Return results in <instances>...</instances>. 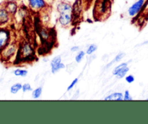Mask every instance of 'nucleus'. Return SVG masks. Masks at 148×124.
I'll list each match as a JSON object with an SVG mask.
<instances>
[{
	"instance_id": "1",
	"label": "nucleus",
	"mask_w": 148,
	"mask_h": 124,
	"mask_svg": "<svg viewBox=\"0 0 148 124\" xmlns=\"http://www.w3.org/2000/svg\"><path fill=\"white\" fill-rule=\"evenodd\" d=\"M35 50L33 46L27 41L19 43L16 61L20 62H30L35 60Z\"/></svg>"
},
{
	"instance_id": "2",
	"label": "nucleus",
	"mask_w": 148,
	"mask_h": 124,
	"mask_svg": "<svg viewBox=\"0 0 148 124\" xmlns=\"http://www.w3.org/2000/svg\"><path fill=\"white\" fill-rule=\"evenodd\" d=\"M111 9V0H96L93 7V15L98 20H103L106 15H110Z\"/></svg>"
},
{
	"instance_id": "3",
	"label": "nucleus",
	"mask_w": 148,
	"mask_h": 124,
	"mask_svg": "<svg viewBox=\"0 0 148 124\" xmlns=\"http://www.w3.org/2000/svg\"><path fill=\"white\" fill-rule=\"evenodd\" d=\"M19 44L15 41H11L0 52V59L2 61L8 62L15 56L18 50Z\"/></svg>"
},
{
	"instance_id": "4",
	"label": "nucleus",
	"mask_w": 148,
	"mask_h": 124,
	"mask_svg": "<svg viewBox=\"0 0 148 124\" xmlns=\"http://www.w3.org/2000/svg\"><path fill=\"white\" fill-rule=\"evenodd\" d=\"M27 1L30 10L36 13L46 11L49 7L46 0H27Z\"/></svg>"
},
{
	"instance_id": "5",
	"label": "nucleus",
	"mask_w": 148,
	"mask_h": 124,
	"mask_svg": "<svg viewBox=\"0 0 148 124\" xmlns=\"http://www.w3.org/2000/svg\"><path fill=\"white\" fill-rule=\"evenodd\" d=\"M147 0H137L134 1L127 10L128 15L131 17H135L143 11L147 4Z\"/></svg>"
},
{
	"instance_id": "6",
	"label": "nucleus",
	"mask_w": 148,
	"mask_h": 124,
	"mask_svg": "<svg viewBox=\"0 0 148 124\" xmlns=\"http://www.w3.org/2000/svg\"><path fill=\"white\" fill-rule=\"evenodd\" d=\"M12 41V32L7 27H0V52Z\"/></svg>"
},
{
	"instance_id": "7",
	"label": "nucleus",
	"mask_w": 148,
	"mask_h": 124,
	"mask_svg": "<svg viewBox=\"0 0 148 124\" xmlns=\"http://www.w3.org/2000/svg\"><path fill=\"white\" fill-rule=\"evenodd\" d=\"M130 72V67L127 62H123L115 66L112 71V74L116 76L118 79H122L127 76V73Z\"/></svg>"
},
{
	"instance_id": "8",
	"label": "nucleus",
	"mask_w": 148,
	"mask_h": 124,
	"mask_svg": "<svg viewBox=\"0 0 148 124\" xmlns=\"http://www.w3.org/2000/svg\"><path fill=\"white\" fill-rule=\"evenodd\" d=\"M51 70L53 74L58 73L62 69H64L66 68V65L62 63V56H56L51 59L50 62Z\"/></svg>"
},
{
	"instance_id": "9",
	"label": "nucleus",
	"mask_w": 148,
	"mask_h": 124,
	"mask_svg": "<svg viewBox=\"0 0 148 124\" xmlns=\"http://www.w3.org/2000/svg\"><path fill=\"white\" fill-rule=\"evenodd\" d=\"M74 20L73 13H65L59 14L58 22L62 27H68L72 23Z\"/></svg>"
},
{
	"instance_id": "10",
	"label": "nucleus",
	"mask_w": 148,
	"mask_h": 124,
	"mask_svg": "<svg viewBox=\"0 0 148 124\" xmlns=\"http://www.w3.org/2000/svg\"><path fill=\"white\" fill-rule=\"evenodd\" d=\"M56 11L60 14H65V13H72L73 12V7L72 5L68 1H61L56 4Z\"/></svg>"
},
{
	"instance_id": "11",
	"label": "nucleus",
	"mask_w": 148,
	"mask_h": 124,
	"mask_svg": "<svg viewBox=\"0 0 148 124\" xmlns=\"http://www.w3.org/2000/svg\"><path fill=\"white\" fill-rule=\"evenodd\" d=\"M4 8L7 10V11L11 14L12 16H14L17 14V11L19 10V6L17 2L16 1H7L4 4Z\"/></svg>"
},
{
	"instance_id": "12",
	"label": "nucleus",
	"mask_w": 148,
	"mask_h": 124,
	"mask_svg": "<svg viewBox=\"0 0 148 124\" xmlns=\"http://www.w3.org/2000/svg\"><path fill=\"white\" fill-rule=\"evenodd\" d=\"M12 16L7 11L5 8L0 9V26L5 25L11 20Z\"/></svg>"
},
{
	"instance_id": "13",
	"label": "nucleus",
	"mask_w": 148,
	"mask_h": 124,
	"mask_svg": "<svg viewBox=\"0 0 148 124\" xmlns=\"http://www.w3.org/2000/svg\"><path fill=\"white\" fill-rule=\"evenodd\" d=\"M124 99V94L121 92H113V93L110 94V95H107L104 100L107 101H122Z\"/></svg>"
},
{
	"instance_id": "14",
	"label": "nucleus",
	"mask_w": 148,
	"mask_h": 124,
	"mask_svg": "<svg viewBox=\"0 0 148 124\" xmlns=\"http://www.w3.org/2000/svg\"><path fill=\"white\" fill-rule=\"evenodd\" d=\"M42 93H43V88H42V87H38L35 89H33V91H32V98L35 99H38L42 95Z\"/></svg>"
},
{
	"instance_id": "15",
	"label": "nucleus",
	"mask_w": 148,
	"mask_h": 124,
	"mask_svg": "<svg viewBox=\"0 0 148 124\" xmlns=\"http://www.w3.org/2000/svg\"><path fill=\"white\" fill-rule=\"evenodd\" d=\"M22 87H23V84L21 83L14 84L10 87V92L13 95H15V94L18 93L20 90H22Z\"/></svg>"
},
{
	"instance_id": "16",
	"label": "nucleus",
	"mask_w": 148,
	"mask_h": 124,
	"mask_svg": "<svg viewBox=\"0 0 148 124\" xmlns=\"http://www.w3.org/2000/svg\"><path fill=\"white\" fill-rule=\"evenodd\" d=\"M14 76H22V77H25L27 75L28 72H27V69H16L15 70H14L13 72Z\"/></svg>"
},
{
	"instance_id": "17",
	"label": "nucleus",
	"mask_w": 148,
	"mask_h": 124,
	"mask_svg": "<svg viewBox=\"0 0 148 124\" xmlns=\"http://www.w3.org/2000/svg\"><path fill=\"white\" fill-rule=\"evenodd\" d=\"M125 55H126L125 53H123V52H121V53H118V54H117L116 56H115V58H114V60H113L111 62V63H108V64L107 65L106 67L108 68L110 66H111V65L114 64V63H117V62H119L120 61H121L123 59H124V57H125Z\"/></svg>"
},
{
	"instance_id": "18",
	"label": "nucleus",
	"mask_w": 148,
	"mask_h": 124,
	"mask_svg": "<svg viewBox=\"0 0 148 124\" xmlns=\"http://www.w3.org/2000/svg\"><path fill=\"white\" fill-rule=\"evenodd\" d=\"M85 54H86V53H85L84 50H79L75 57V62L77 63H81V62H82V61L83 60L84 58H85Z\"/></svg>"
},
{
	"instance_id": "19",
	"label": "nucleus",
	"mask_w": 148,
	"mask_h": 124,
	"mask_svg": "<svg viewBox=\"0 0 148 124\" xmlns=\"http://www.w3.org/2000/svg\"><path fill=\"white\" fill-rule=\"evenodd\" d=\"M97 49H98V46H97L96 44H90L88 48H87L86 52H85V53H86L87 55L90 56V55L93 54V53L96 51Z\"/></svg>"
},
{
	"instance_id": "20",
	"label": "nucleus",
	"mask_w": 148,
	"mask_h": 124,
	"mask_svg": "<svg viewBox=\"0 0 148 124\" xmlns=\"http://www.w3.org/2000/svg\"><path fill=\"white\" fill-rule=\"evenodd\" d=\"M22 91H23V92H24V93L32 92V91H33V88H32V86L30 85V84L25 83L23 84V87H22Z\"/></svg>"
},
{
	"instance_id": "21",
	"label": "nucleus",
	"mask_w": 148,
	"mask_h": 124,
	"mask_svg": "<svg viewBox=\"0 0 148 124\" xmlns=\"http://www.w3.org/2000/svg\"><path fill=\"white\" fill-rule=\"evenodd\" d=\"M78 81H79V79H78V78H75V79H73V80L72 81V82L69 84V86L67 87V88H66V91H67V92H69V91H70L71 89H73V88L76 86L77 84Z\"/></svg>"
},
{
	"instance_id": "22",
	"label": "nucleus",
	"mask_w": 148,
	"mask_h": 124,
	"mask_svg": "<svg viewBox=\"0 0 148 124\" xmlns=\"http://www.w3.org/2000/svg\"><path fill=\"white\" fill-rule=\"evenodd\" d=\"M133 99V97L131 95V94H130V91L129 90H125V92H124V99H123V100L124 101H131Z\"/></svg>"
},
{
	"instance_id": "23",
	"label": "nucleus",
	"mask_w": 148,
	"mask_h": 124,
	"mask_svg": "<svg viewBox=\"0 0 148 124\" xmlns=\"http://www.w3.org/2000/svg\"><path fill=\"white\" fill-rule=\"evenodd\" d=\"M124 79H125V81L128 84H132L133 82H134V81H135V77H134V75L132 74L127 75V76L124 77Z\"/></svg>"
},
{
	"instance_id": "24",
	"label": "nucleus",
	"mask_w": 148,
	"mask_h": 124,
	"mask_svg": "<svg viewBox=\"0 0 148 124\" xmlns=\"http://www.w3.org/2000/svg\"><path fill=\"white\" fill-rule=\"evenodd\" d=\"M70 50L72 52H73V53H75V52H78L79 50V47L77 46H72V48H71Z\"/></svg>"
},
{
	"instance_id": "25",
	"label": "nucleus",
	"mask_w": 148,
	"mask_h": 124,
	"mask_svg": "<svg viewBox=\"0 0 148 124\" xmlns=\"http://www.w3.org/2000/svg\"><path fill=\"white\" fill-rule=\"evenodd\" d=\"M7 1H16V2H17V1H20V0H7Z\"/></svg>"
},
{
	"instance_id": "26",
	"label": "nucleus",
	"mask_w": 148,
	"mask_h": 124,
	"mask_svg": "<svg viewBox=\"0 0 148 124\" xmlns=\"http://www.w3.org/2000/svg\"><path fill=\"white\" fill-rule=\"evenodd\" d=\"M146 100H148V98H147V99H146Z\"/></svg>"
}]
</instances>
